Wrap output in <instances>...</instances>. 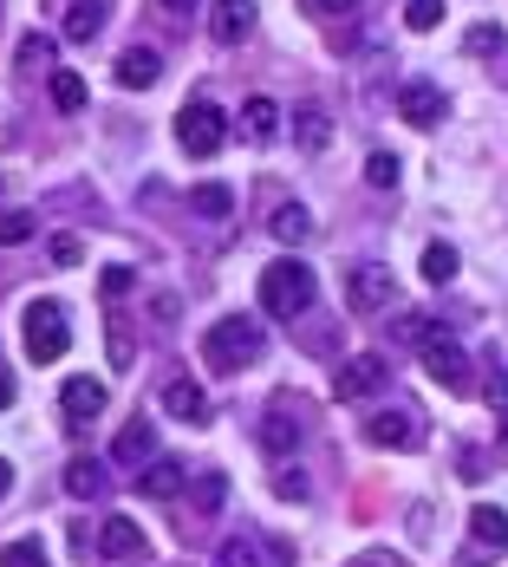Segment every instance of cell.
<instances>
[{"label": "cell", "mask_w": 508, "mask_h": 567, "mask_svg": "<svg viewBox=\"0 0 508 567\" xmlns=\"http://www.w3.org/2000/svg\"><path fill=\"white\" fill-rule=\"evenodd\" d=\"M261 353H268V333H261L255 313H222V320L202 333V359H209L215 372H241V366H255Z\"/></svg>", "instance_id": "6da1fadb"}, {"label": "cell", "mask_w": 508, "mask_h": 567, "mask_svg": "<svg viewBox=\"0 0 508 567\" xmlns=\"http://www.w3.org/2000/svg\"><path fill=\"white\" fill-rule=\"evenodd\" d=\"M313 268L307 261H268L261 274V313H281V320H300L313 307Z\"/></svg>", "instance_id": "7a4b0ae2"}, {"label": "cell", "mask_w": 508, "mask_h": 567, "mask_svg": "<svg viewBox=\"0 0 508 567\" xmlns=\"http://www.w3.org/2000/svg\"><path fill=\"white\" fill-rule=\"evenodd\" d=\"M20 333H26V359H33V366H52V359H65V346H72V326H65V307H59V300H33V307L20 313Z\"/></svg>", "instance_id": "3957f363"}, {"label": "cell", "mask_w": 508, "mask_h": 567, "mask_svg": "<svg viewBox=\"0 0 508 567\" xmlns=\"http://www.w3.org/2000/svg\"><path fill=\"white\" fill-rule=\"evenodd\" d=\"M176 144H183L189 157H215V150L228 144V118H222V104H209L202 91H196L189 104H176Z\"/></svg>", "instance_id": "277c9868"}, {"label": "cell", "mask_w": 508, "mask_h": 567, "mask_svg": "<svg viewBox=\"0 0 508 567\" xmlns=\"http://www.w3.org/2000/svg\"><path fill=\"white\" fill-rule=\"evenodd\" d=\"M392 294H398V287H392V274H385L379 261H352V268H346V307H352V313H385Z\"/></svg>", "instance_id": "5b68a950"}, {"label": "cell", "mask_w": 508, "mask_h": 567, "mask_svg": "<svg viewBox=\"0 0 508 567\" xmlns=\"http://www.w3.org/2000/svg\"><path fill=\"white\" fill-rule=\"evenodd\" d=\"M424 366H431V379H437L444 392H476V366H470V353H463L450 333L424 346Z\"/></svg>", "instance_id": "8992f818"}, {"label": "cell", "mask_w": 508, "mask_h": 567, "mask_svg": "<svg viewBox=\"0 0 508 567\" xmlns=\"http://www.w3.org/2000/svg\"><path fill=\"white\" fill-rule=\"evenodd\" d=\"M398 118H405V124H418V131H437V124L450 118V98H444V85H431V78H411V85L398 91Z\"/></svg>", "instance_id": "52a82bcc"}, {"label": "cell", "mask_w": 508, "mask_h": 567, "mask_svg": "<svg viewBox=\"0 0 508 567\" xmlns=\"http://www.w3.org/2000/svg\"><path fill=\"white\" fill-rule=\"evenodd\" d=\"M365 444H379V451H418L424 444V418L418 411H379V418H365Z\"/></svg>", "instance_id": "ba28073f"}, {"label": "cell", "mask_w": 508, "mask_h": 567, "mask_svg": "<svg viewBox=\"0 0 508 567\" xmlns=\"http://www.w3.org/2000/svg\"><path fill=\"white\" fill-rule=\"evenodd\" d=\"M379 385H385V359H372V353H359L333 372V398H372Z\"/></svg>", "instance_id": "9c48e42d"}, {"label": "cell", "mask_w": 508, "mask_h": 567, "mask_svg": "<svg viewBox=\"0 0 508 567\" xmlns=\"http://www.w3.org/2000/svg\"><path fill=\"white\" fill-rule=\"evenodd\" d=\"M59 411H65L72 431H85V424L104 411V385H98V379H65V385H59Z\"/></svg>", "instance_id": "30bf717a"}, {"label": "cell", "mask_w": 508, "mask_h": 567, "mask_svg": "<svg viewBox=\"0 0 508 567\" xmlns=\"http://www.w3.org/2000/svg\"><path fill=\"white\" fill-rule=\"evenodd\" d=\"M248 33H255V0H215V7H209V39L235 46V39H248Z\"/></svg>", "instance_id": "8fae6325"}, {"label": "cell", "mask_w": 508, "mask_h": 567, "mask_svg": "<svg viewBox=\"0 0 508 567\" xmlns=\"http://www.w3.org/2000/svg\"><path fill=\"white\" fill-rule=\"evenodd\" d=\"M235 131H241L248 144H268V137L281 131V111H274V98H261V91H255V98L235 111Z\"/></svg>", "instance_id": "7c38bea8"}, {"label": "cell", "mask_w": 508, "mask_h": 567, "mask_svg": "<svg viewBox=\"0 0 508 567\" xmlns=\"http://www.w3.org/2000/svg\"><path fill=\"white\" fill-rule=\"evenodd\" d=\"M163 411L183 418V424H209V398H202V385H189V379H170V385H163Z\"/></svg>", "instance_id": "4fadbf2b"}, {"label": "cell", "mask_w": 508, "mask_h": 567, "mask_svg": "<svg viewBox=\"0 0 508 567\" xmlns=\"http://www.w3.org/2000/svg\"><path fill=\"white\" fill-rule=\"evenodd\" d=\"M150 451H157V431H150V418H131V424L111 437V464H150Z\"/></svg>", "instance_id": "5bb4252c"}, {"label": "cell", "mask_w": 508, "mask_h": 567, "mask_svg": "<svg viewBox=\"0 0 508 567\" xmlns=\"http://www.w3.org/2000/svg\"><path fill=\"white\" fill-rule=\"evenodd\" d=\"M183 483H189V464H183V457H157V464H144L137 496H176Z\"/></svg>", "instance_id": "9a60e30c"}, {"label": "cell", "mask_w": 508, "mask_h": 567, "mask_svg": "<svg viewBox=\"0 0 508 567\" xmlns=\"http://www.w3.org/2000/svg\"><path fill=\"white\" fill-rule=\"evenodd\" d=\"M98 555H111V562H131V555H144V529H137L131 516H111V522L98 529Z\"/></svg>", "instance_id": "2e32d148"}, {"label": "cell", "mask_w": 508, "mask_h": 567, "mask_svg": "<svg viewBox=\"0 0 508 567\" xmlns=\"http://www.w3.org/2000/svg\"><path fill=\"white\" fill-rule=\"evenodd\" d=\"M163 78V59L150 52V46H131L124 59H117V85H131V91H144V85H157Z\"/></svg>", "instance_id": "e0dca14e"}, {"label": "cell", "mask_w": 508, "mask_h": 567, "mask_svg": "<svg viewBox=\"0 0 508 567\" xmlns=\"http://www.w3.org/2000/svg\"><path fill=\"white\" fill-rule=\"evenodd\" d=\"M294 137H300V150H307V157H320V150L333 144V118H326L320 104H300V118H294Z\"/></svg>", "instance_id": "ac0fdd59"}, {"label": "cell", "mask_w": 508, "mask_h": 567, "mask_svg": "<svg viewBox=\"0 0 508 567\" xmlns=\"http://www.w3.org/2000/svg\"><path fill=\"white\" fill-rule=\"evenodd\" d=\"M470 535H476L483 548H508V509H496V503H476V509H470Z\"/></svg>", "instance_id": "d6986e66"}, {"label": "cell", "mask_w": 508, "mask_h": 567, "mask_svg": "<svg viewBox=\"0 0 508 567\" xmlns=\"http://www.w3.org/2000/svg\"><path fill=\"white\" fill-rule=\"evenodd\" d=\"M268 229H274V242H307V235H313V215H307L300 202H281V209L268 215Z\"/></svg>", "instance_id": "ffe728a7"}, {"label": "cell", "mask_w": 508, "mask_h": 567, "mask_svg": "<svg viewBox=\"0 0 508 567\" xmlns=\"http://www.w3.org/2000/svg\"><path fill=\"white\" fill-rule=\"evenodd\" d=\"M392 333H398L405 346H418V353H424V346H431V340H444L450 326H444V320H431V313H405V320H392Z\"/></svg>", "instance_id": "44dd1931"}, {"label": "cell", "mask_w": 508, "mask_h": 567, "mask_svg": "<svg viewBox=\"0 0 508 567\" xmlns=\"http://www.w3.org/2000/svg\"><path fill=\"white\" fill-rule=\"evenodd\" d=\"M261 444H268L274 457H287V451L300 444V418H287V411H268V418H261Z\"/></svg>", "instance_id": "7402d4cb"}, {"label": "cell", "mask_w": 508, "mask_h": 567, "mask_svg": "<svg viewBox=\"0 0 508 567\" xmlns=\"http://www.w3.org/2000/svg\"><path fill=\"white\" fill-rule=\"evenodd\" d=\"M65 490H72L78 503H91V496L104 490V470H98V457H72V464H65Z\"/></svg>", "instance_id": "603a6c76"}, {"label": "cell", "mask_w": 508, "mask_h": 567, "mask_svg": "<svg viewBox=\"0 0 508 567\" xmlns=\"http://www.w3.org/2000/svg\"><path fill=\"white\" fill-rule=\"evenodd\" d=\"M98 26H104V0H72V13H65V39H98Z\"/></svg>", "instance_id": "cb8c5ba5"}, {"label": "cell", "mask_w": 508, "mask_h": 567, "mask_svg": "<svg viewBox=\"0 0 508 567\" xmlns=\"http://www.w3.org/2000/svg\"><path fill=\"white\" fill-rule=\"evenodd\" d=\"M418 268H424V281H431V287H444V281H457V248H450V242H431Z\"/></svg>", "instance_id": "d4e9b609"}, {"label": "cell", "mask_w": 508, "mask_h": 567, "mask_svg": "<svg viewBox=\"0 0 508 567\" xmlns=\"http://www.w3.org/2000/svg\"><path fill=\"white\" fill-rule=\"evenodd\" d=\"M503 26H496V20H483V26H470V33H463V52H470V59H496V52H503Z\"/></svg>", "instance_id": "484cf974"}, {"label": "cell", "mask_w": 508, "mask_h": 567, "mask_svg": "<svg viewBox=\"0 0 508 567\" xmlns=\"http://www.w3.org/2000/svg\"><path fill=\"white\" fill-rule=\"evenodd\" d=\"M228 202H235V196H228L222 183H196V189H189V209H196V215H209V222H215V215H228Z\"/></svg>", "instance_id": "4316f807"}, {"label": "cell", "mask_w": 508, "mask_h": 567, "mask_svg": "<svg viewBox=\"0 0 508 567\" xmlns=\"http://www.w3.org/2000/svg\"><path fill=\"white\" fill-rule=\"evenodd\" d=\"M52 104L59 111H85V78L78 72H52Z\"/></svg>", "instance_id": "83f0119b"}, {"label": "cell", "mask_w": 508, "mask_h": 567, "mask_svg": "<svg viewBox=\"0 0 508 567\" xmlns=\"http://www.w3.org/2000/svg\"><path fill=\"white\" fill-rule=\"evenodd\" d=\"M33 209H0V248H13V242H33Z\"/></svg>", "instance_id": "f1b7e54d"}, {"label": "cell", "mask_w": 508, "mask_h": 567, "mask_svg": "<svg viewBox=\"0 0 508 567\" xmlns=\"http://www.w3.org/2000/svg\"><path fill=\"white\" fill-rule=\"evenodd\" d=\"M405 26L411 33H437L444 26V0H405Z\"/></svg>", "instance_id": "f546056e"}, {"label": "cell", "mask_w": 508, "mask_h": 567, "mask_svg": "<svg viewBox=\"0 0 508 567\" xmlns=\"http://www.w3.org/2000/svg\"><path fill=\"white\" fill-rule=\"evenodd\" d=\"M0 567H46V548H39V535H20V542H7V548H0Z\"/></svg>", "instance_id": "4dcf8cb0"}, {"label": "cell", "mask_w": 508, "mask_h": 567, "mask_svg": "<svg viewBox=\"0 0 508 567\" xmlns=\"http://www.w3.org/2000/svg\"><path fill=\"white\" fill-rule=\"evenodd\" d=\"M365 176H372V189H392L405 170H398V157L392 150H372V163H365Z\"/></svg>", "instance_id": "1f68e13d"}, {"label": "cell", "mask_w": 508, "mask_h": 567, "mask_svg": "<svg viewBox=\"0 0 508 567\" xmlns=\"http://www.w3.org/2000/svg\"><path fill=\"white\" fill-rule=\"evenodd\" d=\"M131 353H137V346H131V320L111 313V366H131Z\"/></svg>", "instance_id": "d6a6232c"}, {"label": "cell", "mask_w": 508, "mask_h": 567, "mask_svg": "<svg viewBox=\"0 0 508 567\" xmlns=\"http://www.w3.org/2000/svg\"><path fill=\"white\" fill-rule=\"evenodd\" d=\"M98 287H104V300H124V294L137 287V274H131V268H104V274H98Z\"/></svg>", "instance_id": "836d02e7"}, {"label": "cell", "mask_w": 508, "mask_h": 567, "mask_svg": "<svg viewBox=\"0 0 508 567\" xmlns=\"http://www.w3.org/2000/svg\"><path fill=\"white\" fill-rule=\"evenodd\" d=\"M215 567H261V548H255V542H228V548L215 555Z\"/></svg>", "instance_id": "e575fe53"}, {"label": "cell", "mask_w": 508, "mask_h": 567, "mask_svg": "<svg viewBox=\"0 0 508 567\" xmlns=\"http://www.w3.org/2000/svg\"><path fill=\"white\" fill-rule=\"evenodd\" d=\"M52 261H59V268H78V261H85L78 235H52Z\"/></svg>", "instance_id": "d590c367"}, {"label": "cell", "mask_w": 508, "mask_h": 567, "mask_svg": "<svg viewBox=\"0 0 508 567\" xmlns=\"http://www.w3.org/2000/svg\"><path fill=\"white\" fill-rule=\"evenodd\" d=\"M457 477H463V483H483V477H490V470H483V451H463V457H457Z\"/></svg>", "instance_id": "8d00e7d4"}, {"label": "cell", "mask_w": 508, "mask_h": 567, "mask_svg": "<svg viewBox=\"0 0 508 567\" xmlns=\"http://www.w3.org/2000/svg\"><path fill=\"white\" fill-rule=\"evenodd\" d=\"M274 490H281L287 503H300V496H307V477H294V470H281V477H274Z\"/></svg>", "instance_id": "74e56055"}, {"label": "cell", "mask_w": 508, "mask_h": 567, "mask_svg": "<svg viewBox=\"0 0 508 567\" xmlns=\"http://www.w3.org/2000/svg\"><path fill=\"white\" fill-rule=\"evenodd\" d=\"M483 392H490V398H496V405H503V411H508V372H503V366H496V372L483 379Z\"/></svg>", "instance_id": "f35d334b"}, {"label": "cell", "mask_w": 508, "mask_h": 567, "mask_svg": "<svg viewBox=\"0 0 508 567\" xmlns=\"http://www.w3.org/2000/svg\"><path fill=\"white\" fill-rule=\"evenodd\" d=\"M39 52H52V46H46V39H39V33H33V39H26V46H20V65H39Z\"/></svg>", "instance_id": "ab89813d"}, {"label": "cell", "mask_w": 508, "mask_h": 567, "mask_svg": "<svg viewBox=\"0 0 508 567\" xmlns=\"http://www.w3.org/2000/svg\"><path fill=\"white\" fill-rule=\"evenodd\" d=\"M313 7H320V13H352L359 0H313Z\"/></svg>", "instance_id": "60d3db41"}, {"label": "cell", "mask_w": 508, "mask_h": 567, "mask_svg": "<svg viewBox=\"0 0 508 567\" xmlns=\"http://www.w3.org/2000/svg\"><path fill=\"white\" fill-rule=\"evenodd\" d=\"M13 405V379H7V366H0V411Z\"/></svg>", "instance_id": "b9f144b4"}, {"label": "cell", "mask_w": 508, "mask_h": 567, "mask_svg": "<svg viewBox=\"0 0 508 567\" xmlns=\"http://www.w3.org/2000/svg\"><path fill=\"white\" fill-rule=\"evenodd\" d=\"M7 490H13V464L0 457V496H7Z\"/></svg>", "instance_id": "7bdbcfd3"}, {"label": "cell", "mask_w": 508, "mask_h": 567, "mask_svg": "<svg viewBox=\"0 0 508 567\" xmlns=\"http://www.w3.org/2000/svg\"><path fill=\"white\" fill-rule=\"evenodd\" d=\"M163 7H170V13H189V7H196V0H163Z\"/></svg>", "instance_id": "ee69618b"}, {"label": "cell", "mask_w": 508, "mask_h": 567, "mask_svg": "<svg viewBox=\"0 0 508 567\" xmlns=\"http://www.w3.org/2000/svg\"><path fill=\"white\" fill-rule=\"evenodd\" d=\"M503 451H508V411H503Z\"/></svg>", "instance_id": "f6af8a7d"}, {"label": "cell", "mask_w": 508, "mask_h": 567, "mask_svg": "<svg viewBox=\"0 0 508 567\" xmlns=\"http://www.w3.org/2000/svg\"><path fill=\"white\" fill-rule=\"evenodd\" d=\"M352 567H385V562H352Z\"/></svg>", "instance_id": "bcb514c9"}]
</instances>
